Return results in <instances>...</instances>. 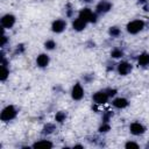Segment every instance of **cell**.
Masks as SVG:
<instances>
[{
  "instance_id": "1",
  "label": "cell",
  "mask_w": 149,
  "mask_h": 149,
  "mask_svg": "<svg viewBox=\"0 0 149 149\" xmlns=\"http://www.w3.org/2000/svg\"><path fill=\"white\" fill-rule=\"evenodd\" d=\"M17 112H16V108L12 105L9 106H6L2 111H1V114H0V119L2 121H10L13 120L15 116H16Z\"/></svg>"
},
{
  "instance_id": "2",
  "label": "cell",
  "mask_w": 149,
  "mask_h": 149,
  "mask_svg": "<svg viewBox=\"0 0 149 149\" xmlns=\"http://www.w3.org/2000/svg\"><path fill=\"white\" fill-rule=\"evenodd\" d=\"M144 28V22L142 20H134L127 24V31L129 34H137Z\"/></svg>"
},
{
  "instance_id": "3",
  "label": "cell",
  "mask_w": 149,
  "mask_h": 149,
  "mask_svg": "<svg viewBox=\"0 0 149 149\" xmlns=\"http://www.w3.org/2000/svg\"><path fill=\"white\" fill-rule=\"evenodd\" d=\"M79 17L83 19L86 23L87 22H95L97 21V14L93 13L90 8H83L79 12Z\"/></svg>"
},
{
  "instance_id": "4",
  "label": "cell",
  "mask_w": 149,
  "mask_h": 149,
  "mask_svg": "<svg viewBox=\"0 0 149 149\" xmlns=\"http://www.w3.org/2000/svg\"><path fill=\"white\" fill-rule=\"evenodd\" d=\"M108 98H109V95L107 94L106 91H98V92H95V93L93 94V97H92L93 101H94L95 104H98V105L106 104L107 100H108Z\"/></svg>"
},
{
  "instance_id": "5",
  "label": "cell",
  "mask_w": 149,
  "mask_h": 149,
  "mask_svg": "<svg viewBox=\"0 0 149 149\" xmlns=\"http://www.w3.org/2000/svg\"><path fill=\"white\" fill-rule=\"evenodd\" d=\"M15 24V16L13 14H6L1 17V26L2 28H12Z\"/></svg>"
},
{
  "instance_id": "6",
  "label": "cell",
  "mask_w": 149,
  "mask_h": 149,
  "mask_svg": "<svg viewBox=\"0 0 149 149\" xmlns=\"http://www.w3.org/2000/svg\"><path fill=\"white\" fill-rule=\"evenodd\" d=\"M71 97L73 100H80L84 97V90L80 84H78V83L74 84V86L72 87V91H71Z\"/></svg>"
},
{
  "instance_id": "7",
  "label": "cell",
  "mask_w": 149,
  "mask_h": 149,
  "mask_svg": "<svg viewBox=\"0 0 149 149\" xmlns=\"http://www.w3.org/2000/svg\"><path fill=\"white\" fill-rule=\"evenodd\" d=\"M111 8H112V3H111L109 1H107V0H101V1L97 5V7H95L98 14L107 13L108 10H111Z\"/></svg>"
},
{
  "instance_id": "8",
  "label": "cell",
  "mask_w": 149,
  "mask_h": 149,
  "mask_svg": "<svg viewBox=\"0 0 149 149\" xmlns=\"http://www.w3.org/2000/svg\"><path fill=\"white\" fill-rule=\"evenodd\" d=\"M65 28H66V22L64 20H62V19L54 21L52 26H51V29H52L54 33H62Z\"/></svg>"
},
{
  "instance_id": "9",
  "label": "cell",
  "mask_w": 149,
  "mask_h": 149,
  "mask_svg": "<svg viewBox=\"0 0 149 149\" xmlns=\"http://www.w3.org/2000/svg\"><path fill=\"white\" fill-rule=\"evenodd\" d=\"M132 71V65L128 62H121L118 64V72L121 76H126Z\"/></svg>"
},
{
  "instance_id": "10",
  "label": "cell",
  "mask_w": 149,
  "mask_h": 149,
  "mask_svg": "<svg viewBox=\"0 0 149 149\" xmlns=\"http://www.w3.org/2000/svg\"><path fill=\"white\" fill-rule=\"evenodd\" d=\"M129 130L133 135H141L144 133L146 128L143 127V125H141L140 122H133L129 127Z\"/></svg>"
},
{
  "instance_id": "11",
  "label": "cell",
  "mask_w": 149,
  "mask_h": 149,
  "mask_svg": "<svg viewBox=\"0 0 149 149\" xmlns=\"http://www.w3.org/2000/svg\"><path fill=\"white\" fill-rule=\"evenodd\" d=\"M36 64L40 66V68H45L48 66L49 64V56L47 54H41L37 56L36 58Z\"/></svg>"
},
{
  "instance_id": "12",
  "label": "cell",
  "mask_w": 149,
  "mask_h": 149,
  "mask_svg": "<svg viewBox=\"0 0 149 149\" xmlns=\"http://www.w3.org/2000/svg\"><path fill=\"white\" fill-rule=\"evenodd\" d=\"M72 27H73V29H74V30L80 31V30L85 29V27H86V22H85L83 19H80V17L78 16V17L72 22Z\"/></svg>"
},
{
  "instance_id": "13",
  "label": "cell",
  "mask_w": 149,
  "mask_h": 149,
  "mask_svg": "<svg viewBox=\"0 0 149 149\" xmlns=\"http://www.w3.org/2000/svg\"><path fill=\"white\" fill-rule=\"evenodd\" d=\"M113 106L116 107V108H119V109L125 108V107L128 106V100L126 98H121V97L120 98H116V99L113 100Z\"/></svg>"
},
{
  "instance_id": "14",
  "label": "cell",
  "mask_w": 149,
  "mask_h": 149,
  "mask_svg": "<svg viewBox=\"0 0 149 149\" xmlns=\"http://www.w3.org/2000/svg\"><path fill=\"white\" fill-rule=\"evenodd\" d=\"M137 62H139V65H141V66H147V65L149 64V54H147V52L141 54V55L139 56V58H137Z\"/></svg>"
},
{
  "instance_id": "15",
  "label": "cell",
  "mask_w": 149,
  "mask_h": 149,
  "mask_svg": "<svg viewBox=\"0 0 149 149\" xmlns=\"http://www.w3.org/2000/svg\"><path fill=\"white\" fill-rule=\"evenodd\" d=\"M33 148H52V143L48 140H42L33 144Z\"/></svg>"
},
{
  "instance_id": "16",
  "label": "cell",
  "mask_w": 149,
  "mask_h": 149,
  "mask_svg": "<svg viewBox=\"0 0 149 149\" xmlns=\"http://www.w3.org/2000/svg\"><path fill=\"white\" fill-rule=\"evenodd\" d=\"M8 74H9V70L7 69V66H6V65H1V73H0V79H1L2 81H5V80L7 79V77H8Z\"/></svg>"
},
{
  "instance_id": "17",
  "label": "cell",
  "mask_w": 149,
  "mask_h": 149,
  "mask_svg": "<svg viewBox=\"0 0 149 149\" xmlns=\"http://www.w3.org/2000/svg\"><path fill=\"white\" fill-rule=\"evenodd\" d=\"M108 33H109V35H111L112 37H118V36L121 34V30H120L118 27H111L109 30H108Z\"/></svg>"
},
{
  "instance_id": "18",
  "label": "cell",
  "mask_w": 149,
  "mask_h": 149,
  "mask_svg": "<svg viewBox=\"0 0 149 149\" xmlns=\"http://www.w3.org/2000/svg\"><path fill=\"white\" fill-rule=\"evenodd\" d=\"M111 56H112L113 58H120V57H122V56H123V51H122L121 49L115 48V49H113V50H112Z\"/></svg>"
},
{
  "instance_id": "19",
  "label": "cell",
  "mask_w": 149,
  "mask_h": 149,
  "mask_svg": "<svg viewBox=\"0 0 149 149\" xmlns=\"http://www.w3.org/2000/svg\"><path fill=\"white\" fill-rule=\"evenodd\" d=\"M65 119H66V114H65V112H58V113H56V116H55V120L57 121V122H63V121H65Z\"/></svg>"
},
{
  "instance_id": "20",
  "label": "cell",
  "mask_w": 149,
  "mask_h": 149,
  "mask_svg": "<svg viewBox=\"0 0 149 149\" xmlns=\"http://www.w3.org/2000/svg\"><path fill=\"white\" fill-rule=\"evenodd\" d=\"M55 130V126L52 123H47L43 128V134H50Z\"/></svg>"
},
{
  "instance_id": "21",
  "label": "cell",
  "mask_w": 149,
  "mask_h": 149,
  "mask_svg": "<svg viewBox=\"0 0 149 149\" xmlns=\"http://www.w3.org/2000/svg\"><path fill=\"white\" fill-rule=\"evenodd\" d=\"M44 47H45L47 50H52V49H55L56 43H55V41H52V40H48V41L44 43Z\"/></svg>"
},
{
  "instance_id": "22",
  "label": "cell",
  "mask_w": 149,
  "mask_h": 149,
  "mask_svg": "<svg viewBox=\"0 0 149 149\" xmlns=\"http://www.w3.org/2000/svg\"><path fill=\"white\" fill-rule=\"evenodd\" d=\"M109 129H111V126L108 125V122H102V126H100L99 132H100V133H106V132H108Z\"/></svg>"
},
{
  "instance_id": "23",
  "label": "cell",
  "mask_w": 149,
  "mask_h": 149,
  "mask_svg": "<svg viewBox=\"0 0 149 149\" xmlns=\"http://www.w3.org/2000/svg\"><path fill=\"white\" fill-rule=\"evenodd\" d=\"M112 112H109V111H107V112H105V114H104V116H102V121L104 122H108L109 121V119L112 118Z\"/></svg>"
},
{
  "instance_id": "24",
  "label": "cell",
  "mask_w": 149,
  "mask_h": 149,
  "mask_svg": "<svg viewBox=\"0 0 149 149\" xmlns=\"http://www.w3.org/2000/svg\"><path fill=\"white\" fill-rule=\"evenodd\" d=\"M127 149H129V148H135V149H137L139 148V144L137 143H135V142H132V141H129V142H127L126 143V146H125Z\"/></svg>"
},
{
  "instance_id": "25",
  "label": "cell",
  "mask_w": 149,
  "mask_h": 149,
  "mask_svg": "<svg viewBox=\"0 0 149 149\" xmlns=\"http://www.w3.org/2000/svg\"><path fill=\"white\" fill-rule=\"evenodd\" d=\"M106 92H107V94H108L109 97H113V95L116 94V90H115V88H109V90H107Z\"/></svg>"
},
{
  "instance_id": "26",
  "label": "cell",
  "mask_w": 149,
  "mask_h": 149,
  "mask_svg": "<svg viewBox=\"0 0 149 149\" xmlns=\"http://www.w3.org/2000/svg\"><path fill=\"white\" fill-rule=\"evenodd\" d=\"M22 51H23V45H22V44L17 45V48H16V52H22Z\"/></svg>"
},
{
  "instance_id": "27",
  "label": "cell",
  "mask_w": 149,
  "mask_h": 149,
  "mask_svg": "<svg viewBox=\"0 0 149 149\" xmlns=\"http://www.w3.org/2000/svg\"><path fill=\"white\" fill-rule=\"evenodd\" d=\"M6 42H7V38H6V36L3 35V36H2V41H1V47H3V45L6 44Z\"/></svg>"
},
{
  "instance_id": "28",
  "label": "cell",
  "mask_w": 149,
  "mask_h": 149,
  "mask_svg": "<svg viewBox=\"0 0 149 149\" xmlns=\"http://www.w3.org/2000/svg\"><path fill=\"white\" fill-rule=\"evenodd\" d=\"M147 1H148V0H139L140 3H147Z\"/></svg>"
},
{
  "instance_id": "29",
  "label": "cell",
  "mask_w": 149,
  "mask_h": 149,
  "mask_svg": "<svg viewBox=\"0 0 149 149\" xmlns=\"http://www.w3.org/2000/svg\"><path fill=\"white\" fill-rule=\"evenodd\" d=\"M85 2H91V1H93V0H84Z\"/></svg>"
}]
</instances>
